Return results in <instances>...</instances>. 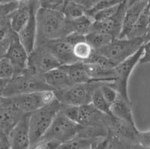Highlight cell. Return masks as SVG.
Listing matches in <instances>:
<instances>
[{
	"mask_svg": "<svg viewBox=\"0 0 150 149\" xmlns=\"http://www.w3.org/2000/svg\"><path fill=\"white\" fill-rule=\"evenodd\" d=\"M36 44L65 37L72 33L71 23L59 10L39 7L36 13Z\"/></svg>",
	"mask_w": 150,
	"mask_h": 149,
	"instance_id": "cell-1",
	"label": "cell"
},
{
	"mask_svg": "<svg viewBox=\"0 0 150 149\" xmlns=\"http://www.w3.org/2000/svg\"><path fill=\"white\" fill-rule=\"evenodd\" d=\"M48 90L53 91L43 79L42 75L38 74L27 68L23 72L16 73L8 80L1 94L5 97H10L23 94Z\"/></svg>",
	"mask_w": 150,
	"mask_h": 149,
	"instance_id": "cell-2",
	"label": "cell"
},
{
	"mask_svg": "<svg viewBox=\"0 0 150 149\" xmlns=\"http://www.w3.org/2000/svg\"><path fill=\"white\" fill-rule=\"evenodd\" d=\"M62 104L56 98L44 107L35 110L29 115L30 148H35L38 142L52 124Z\"/></svg>",
	"mask_w": 150,
	"mask_h": 149,
	"instance_id": "cell-3",
	"label": "cell"
},
{
	"mask_svg": "<svg viewBox=\"0 0 150 149\" xmlns=\"http://www.w3.org/2000/svg\"><path fill=\"white\" fill-rule=\"evenodd\" d=\"M144 44V37H117L97 52L105 56L114 67L134 54Z\"/></svg>",
	"mask_w": 150,
	"mask_h": 149,
	"instance_id": "cell-4",
	"label": "cell"
},
{
	"mask_svg": "<svg viewBox=\"0 0 150 149\" xmlns=\"http://www.w3.org/2000/svg\"><path fill=\"white\" fill-rule=\"evenodd\" d=\"M101 83L92 81L86 83L73 84L68 88L53 91L56 98L62 105L81 106L90 103L93 92Z\"/></svg>",
	"mask_w": 150,
	"mask_h": 149,
	"instance_id": "cell-5",
	"label": "cell"
},
{
	"mask_svg": "<svg viewBox=\"0 0 150 149\" xmlns=\"http://www.w3.org/2000/svg\"><path fill=\"white\" fill-rule=\"evenodd\" d=\"M81 128L82 125L67 118L60 109L40 141L53 140L62 145L76 137Z\"/></svg>",
	"mask_w": 150,
	"mask_h": 149,
	"instance_id": "cell-6",
	"label": "cell"
},
{
	"mask_svg": "<svg viewBox=\"0 0 150 149\" xmlns=\"http://www.w3.org/2000/svg\"><path fill=\"white\" fill-rule=\"evenodd\" d=\"M143 54V46L134 54L128 57L114 67V80L109 83L118 94L128 100H131L128 94V82L130 76Z\"/></svg>",
	"mask_w": 150,
	"mask_h": 149,
	"instance_id": "cell-7",
	"label": "cell"
},
{
	"mask_svg": "<svg viewBox=\"0 0 150 149\" xmlns=\"http://www.w3.org/2000/svg\"><path fill=\"white\" fill-rule=\"evenodd\" d=\"M11 100L23 114H31L56 98L52 90L31 92L10 97Z\"/></svg>",
	"mask_w": 150,
	"mask_h": 149,
	"instance_id": "cell-8",
	"label": "cell"
},
{
	"mask_svg": "<svg viewBox=\"0 0 150 149\" xmlns=\"http://www.w3.org/2000/svg\"><path fill=\"white\" fill-rule=\"evenodd\" d=\"M108 134L114 136L128 145V148H140L137 142L139 130L136 124L114 116H108L107 120Z\"/></svg>",
	"mask_w": 150,
	"mask_h": 149,
	"instance_id": "cell-9",
	"label": "cell"
},
{
	"mask_svg": "<svg viewBox=\"0 0 150 149\" xmlns=\"http://www.w3.org/2000/svg\"><path fill=\"white\" fill-rule=\"evenodd\" d=\"M61 63L44 44H37L29 54L28 68L38 74L61 66Z\"/></svg>",
	"mask_w": 150,
	"mask_h": 149,
	"instance_id": "cell-10",
	"label": "cell"
},
{
	"mask_svg": "<svg viewBox=\"0 0 150 149\" xmlns=\"http://www.w3.org/2000/svg\"><path fill=\"white\" fill-rule=\"evenodd\" d=\"M5 56L11 61L14 67L15 71L14 74L22 73L27 68L29 53L21 42L16 32L12 36Z\"/></svg>",
	"mask_w": 150,
	"mask_h": 149,
	"instance_id": "cell-11",
	"label": "cell"
},
{
	"mask_svg": "<svg viewBox=\"0 0 150 149\" xmlns=\"http://www.w3.org/2000/svg\"><path fill=\"white\" fill-rule=\"evenodd\" d=\"M29 115L30 114L24 115L8 134L10 148H30Z\"/></svg>",
	"mask_w": 150,
	"mask_h": 149,
	"instance_id": "cell-12",
	"label": "cell"
},
{
	"mask_svg": "<svg viewBox=\"0 0 150 149\" xmlns=\"http://www.w3.org/2000/svg\"><path fill=\"white\" fill-rule=\"evenodd\" d=\"M127 6L125 2L122 1L119 11L112 17L104 20H95L92 24L90 32H101L111 35L115 38L120 37L122 25L123 18Z\"/></svg>",
	"mask_w": 150,
	"mask_h": 149,
	"instance_id": "cell-13",
	"label": "cell"
},
{
	"mask_svg": "<svg viewBox=\"0 0 150 149\" xmlns=\"http://www.w3.org/2000/svg\"><path fill=\"white\" fill-rule=\"evenodd\" d=\"M40 44L45 45L59 60L62 65L73 64L79 61L74 55L73 45L65 38V37L50 40Z\"/></svg>",
	"mask_w": 150,
	"mask_h": 149,
	"instance_id": "cell-14",
	"label": "cell"
},
{
	"mask_svg": "<svg viewBox=\"0 0 150 149\" xmlns=\"http://www.w3.org/2000/svg\"><path fill=\"white\" fill-rule=\"evenodd\" d=\"M39 2L36 0L33 5L30 17L26 24L20 32L17 33L19 39L29 53L34 49L35 46L36 34H37V25H36V13L39 8Z\"/></svg>",
	"mask_w": 150,
	"mask_h": 149,
	"instance_id": "cell-15",
	"label": "cell"
},
{
	"mask_svg": "<svg viewBox=\"0 0 150 149\" xmlns=\"http://www.w3.org/2000/svg\"><path fill=\"white\" fill-rule=\"evenodd\" d=\"M23 115L24 114L17 109L10 97H7L6 102L0 106V131L8 134Z\"/></svg>",
	"mask_w": 150,
	"mask_h": 149,
	"instance_id": "cell-16",
	"label": "cell"
},
{
	"mask_svg": "<svg viewBox=\"0 0 150 149\" xmlns=\"http://www.w3.org/2000/svg\"><path fill=\"white\" fill-rule=\"evenodd\" d=\"M110 115L102 113L92 103L79 106L78 124L82 126H94L106 124Z\"/></svg>",
	"mask_w": 150,
	"mask_h": 149,
	"instance_id": "cell-17",
	"label": "cell"
},
{
	"mask_svg": "<svg viewBox=\"0 0 150 149\" xmlns=\"http://www.w3.org/2000/svg\"><path fill=\"white\" fill-rule=\"evenodd\" d=\"M148 0H143L134 5L127 8L125 12L124 18H123L121 32L119 37H128L130 32L133 29L134 26L138 20L142 11L146 5Z\"/></svg>",
	"mask_w": 150,
	"mask_h": 149,
	"instance_id": "cell-18",
	"label": "cell"
},
{
	"mask_svg": "<svg viewBox=\"0 0 150 149\" xmlns=\"http://www.w3.org/2000/svg\"><path fill=\"white\" fill-rule=\"evenodd\" d=\"M42 77L53 91L63 89L72 85L67 73L61 66L43 73Z\"/></svg>",
	"mask_w": 150,
	"mask_h": 149,
	"instance_id": "cell-19",
	"label": "cell"
},
{
	"mask_svg": "<svg viewBox=\"0 0 150 149\" xmlns=\"http://www.w3.org/2000/svg\"><path fill=\"white\" fill-rule=\"evenodd\" d=\"M110 111L112 116L135 124L131 100L118 95L116 100L111 103Z\"/></svg>",
	"mask_w": 150,
	"mask_h": 149,
	"instance_id": "cell-20",
	"label": "cell"
},
{
	"mask_svg": "<svg viewBox=\"0 0 150 149\" xmlns=\"http://www.w3.org/2000/svg\"><path fill=\"white\" fill-rule=\"evenodd\" d=\"M61 67L68 75L72 85L93 81L86 71L83 61H79L73 64L61 65Z\"/></svg>",
	"mask_w": 150,
	"mask_h": 149,
	"instance_id": "cell-21",
	"label": "cell"
},
{
	"mask_svg": "<svg viewBox=\"0 0 150 149\" xmlns=\"http://www.w3.org/2000/svg\"><path fill=\"white\" fill-rule=\"evenodd\" d=\"M102 138H86L76 136L68 142L60 145L59 148L67 149H90L98 148L99 142Z\"/></svg>",
	"mask_w": 150,
	"mask_h": 149,
	"instance_id": "cell-22",
	"label": "cell"
},
{
	"mask_svg": "<svg viewBox=\"0 0 150 149\" xmlns=\"http://www.w3.org/2000/svg\"><path fill=\"white\" fill-rule=\"evenodd\" d=\"M149 8L150 0H148L146 5L142 11L138 20L134 26L133 29L130 32L128 37L131 38V37H138L144 36L149 24Z\"/></svg>",
	"mask_w": 150,
	"mask_h": 149,
	"instance_id": "cell-23",
	"label": "cell"
},
{
	"mask_svg": "<svg viewBox=\"0 0 150 149\" xmlns=\"http://www.w3.org/2000/svg\"><path fill=\"white\" fill-rule=\"evenodd\" d=\"M86 41L89 43L94 50H100L110 44L115 37L111 35L101 32H90L85 36Z\"/></svg>",
	"mask_w": 150,
	"mask_h": 149,
	"instance_id": "cell-24",
	"label": "cell"
},
{
	"mask_svg": "<svg viewBox=\"0 0 150 149\" xmlns=\"http://www.w3.org/2000/svg\"><path fill=\"white\" fill-rule=\"evenodd\" d=\"M69 21L71 23L72 32L80 35L86 36L90 32L92 24L95 20L91 16L85 14L76 20Z\"/></svg>",
	"mask_w": 150,
	"mask_h": 149,
	"instance_id": "cell-25",
	"label": "cell"
},
{
	"mask_svg": "<svg viewBox=\"0 0 150 149\" xmlns=\"http://www.w3.org/2000/svg\"><path fill=\"white\" fill-rule=\"evenodd\" d=\"M62 11L68 20H74L86 14V9L72 0L65 2Z\"/></svg>",
	"mask_w": 150,
	"mask_h": 149,
	"instance_id": "cell-26",
	"label": "cell"
},
{
	"mask_svg": "<svg viewBox=\"0 0 150 149\" xmlns=\"http://www.w3.org/2000/svg\"><path fill=\"white\" fill-rule=\"evenodd\" d=\"M91 103L97 109L101 111L102 113L112 116V113L110 111V104L106 100V99L103 96L101 90H100V86L96 88L95 92H93Z\"/></svg>",
	"mask_w": 150,
	"mask_h": 149,
	"instance_id": "cell-27",
	"label": "cell"
},
{
	"mask_svg": "<svg viewBox=\"0 0 150 149\" xmlns=\"http://www.w3.org/2000/svg\"><path fill=\"white\" fill-rule=\"evenodd\" d=\"M73 52L75 57L79 61H85L91 56L93 49L90 44L85 40L75 43L73 45Z\"/></svg>",
	"mask_w": 150,
	"mask_h": 149,
	"instance_id": "cell-28",
	"label": "cell"
},
{
	"mask_svg": "<svg viewBox=\"0 0 150 149\" xmlns=\"http://www.w3.org/2000/svg\"><path fill=\"white\" fill-rule=\"evenodd\" d=\"M15 32L11 26L9 17L0 20V44H9Z\"/></svg>",
	"mask_w": 150,
	"mask_h": 149,
	"instance_id": "cell-29",
	"label": "cell"
},
{
	"mask_svg": "<svg viewBox=\"0 0 150 149\" xmlns=\"http://www.w3.org/2000/svg\"><path fill=\"white\" fill-rule=\"evenodd\" d=\"M15 73L14 68L7 58L4 56L0 59V78L9 80Z\"/></svg>",
	"mask_w": 150,
	"mask_h": 149,
	"instance_id": "cell-30",
	"label": "cell"
},
{
	"mask_svg": "<svg viewBox=\"0 0 150 149\" xmlns=\"http://www.w3.org/2000/svg\"><path fill=\"white\" fill-rule=\"evenodd\" d=\"M121 3L116 5H112V6H110V7L106 8L101 9V10L96 12L92 16V17L94 19V20H104L111 18V17H113L117 13V11L120 9Z\"/></svg>",
	"mask_w": 150,
	"mask_h": 149,
	"instance_id": "cell-31",
	"label": "cell"
},
{
	"mask_svg": "<svg viewBox=\"0 0 150 149\" xmlns=\"http://www.w3.org/2000/svg\"><path fill=\"white\" fill-rule=\"evenodd\" d=\"M100 90L106 100L111 105V103L116 100L118 96V92L112 88L109 83H101L100 85Z\"/></svg>",
	"mask_w": 150,
	"mask_h": 149,
	"instance_id": "cell-32",
	"label": "cell"
},
{
	"mask_svg": "<svg viewBox=\"0 0 150 149\" xmlns=\"http://www.w3.org/2000/svg\"><path fill=\"white\" fill-rule=\"evenodd\" d=\"M19 2L17 0L0 4V20L10 17L11 14L17 10Z\"/></svg>",
	"mask_w": 150,
	"mask_h": 149,
	"instance_id": "cell-33",
	"label": "cell"
},
{
	"mask_svg": "<svg viewBox=\"0 0 150 149\" xmlns=\"http://www.w3.org/2000/svg\"><path fill=\"white\" fill-rule=\"evenodd\" d=\"M41 8L51 10L62 11L65 3V0H38Z\"/></svg>",
	"mask_w": 150,
	"mask_h": 149,
	"instance_id": "cell-34",
	"label": "cell"
},
{
	"mask_svg": "<svg viewBox=\"0 0 150 149\" xmlns=\"http://www.w3.org/2000/svg\"><path fill=\"white\" fill-rule=\"evenodd\" d=\"M61 110L67 118L78 123L79 106L62 105Z\"/></svg>",
	"mask_w": 150,
	"mask_h": 149,
	"instance_id": "cell-35",
	"label": "cell"
},
{
	"mask_svg": "<svg viewBox=\"0 0 150 149\" xmlns=\"http://www.w3.org/2000/svg\"><path fill=\"white\" fill-rule=\"evenodd\" d=\"M137 142L140 148L150 149V127L145 131H139Z\"/></svg>",
	"mask_w": 150,
	"mask_h": 149,
	"instance_id": "cell-36",
	"label": "cell"
},
{
	"mask_svg": "<svg viewBox=\"0 0 150 149\" xmlns=\"http://www.w3.org/2000/svg\"><path fill=\"white\" fill-rule=\"evenodd\" d=\"M150 64V40L145 42L143 45V54L139 61V64Z\"/></svg>",
	"mask_w": 150,
	"mask_h": 149,
	"instance_id": "cell-37",
	"label": "cell"
},
{
	"mask_svg": "<svg viewBox=\"0 0 150 149\" xmlns=\"http://www.w3.org/2000/svg\"><path fill=\"white\" fill-rule=\"evenodd\" d=\"M72 1L79 4V5H82L84 8L86 9V11L92 8L94 5L98 2V0H72Z\"/></svg>",
	"mask_w": 150,
	"mask_h": 149,
	"instance_id": "cell-38",
	"label": "cell"
},
{
	"mask_svg": "<svg viewBox=\"0 0 150 149\" xmlns=\"http://www.w3.org/2000/svg\"><path fill=\"white\" fill-rule=\"evenodd\" d=\"M10 148L8 138L7 134H2L0 135V149Z\"/></svg>",
	"mask_w": 150,
	"mask_h": 149,
	"instance_id": "cell-39",
	"label": "cell"
},
{
	"mask_svg": "<svg viewBox=\"0 0 150 149\" xmlns=\"http://www.w3.org/2000/svg\"><path fill=\"white\" fill-rule=\"evenodd\" d=\"M8 46V44H0V59H2V57L5 56Z\"/></svg>",
	"mask_w": 150,
	"mask_h": 149,
	"instance_id": "cell-40",
	"label": "cell"
},
{
	"mask_svg": "<svg viewBox=\"0 0 150 149\" xmlns=\"http://www.w3.org/2000/svg\"><path fill=\"white\" fill-rule=\"evenodd\" d=\"M125 2V5H126L127 8L130 7L131 5H134V4L137 3L139 2H141L143 0H123Z\"/></svg>",
	"mask_w": 150,
	"mask_h": 149,
	"instance_id": "cell-41",
	"label": "cell"
},
{
	"mask_svg": "<svg viewBox=\"0 0 150 149\" xmlns=\"http://www.w3.org/2000/svg\"><path fill=\"white\" fill-rule=\"evenodd\" d=\"M8 80H4V79H1L0 78V93L2 92V89L4 88V87H5V84H6V83H7Z\"/></svg>",
	"mask_w": 150,
	"mask_h": 149,
	"instance_id": "cell-42",
	"label": "cell"
},
{
	"mask_svg": "<svg viewBox=\"0 0 150 149\" xmlns=\"http://www.w3.org/2000/svg\"><path fill=\"white\" fill-rule=\"evenodd\" d=\"M6 100H7V97L2 96V94L0 93V106L3 105L4 103L6 102Z\"/></svg>",
	"mask_w": 150,
	"mask_h": 149,
	"instance_id": "cell-43",
	"label": "cell"
},
{
	"mask_svg": "<svg viewBox=\"0 0 150 149\" xmlns=\"http://www.w3.org/2000/svg\"><path fill=\"white\" fill-rule=\"evenodd\" d=\"M11 1H14V0H0V4L5 3V2H11Z\"/></svg>",
	"mask_w": 150,
	"mask_h": 149,
	"instance_id": "cell-44",
	"label": "cell"
},
{
	"mask_svg": "<svg viewBox=\"0 0 150 149\" xmlns=\"http://www.w3.org/2000/svg\"><path fill=\"white\" fill-rule=\"evenodd\" d=\"M149 23H150V8H149Z\"/></svg>",
	"mask_w": 150,
	"mask_h": 149,
	"instance_id": "cell-45",
	"label": "cell"
},
{
	"mask_svg": "<svg viewBox=\"0 0 150 149\" xmlns=\"http://www.w3.org/2000/svg\"><path fill=\"white\" fill-rule=\"evenodd\" d=\"M17 2H21V1H23V0H17Z\"/></svg>",
	"mask_w": 150,
	"mask_h": 149,
	"instance_id": "cell-46",
	"label": "cell"
},
{
	"mask_svg": "<svg viewBox=\"0 0 150 149\" xmlns=\"http://www.w3.org/2000/svg\"><path fill=\"white\" fill-rule=\"evenodd\" d=\"M68 1H70V0H65V2H68Z\"/></svg>",
	"mask_w": 150,
	"mask_h": 149,
	"instance_id": "cell-47",
	"label": "cell"
}]
</instances>
